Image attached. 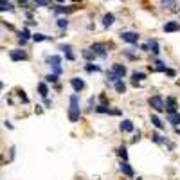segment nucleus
Wrapping results in <instances>:
<instances>
[{"label": "nucleus", "mask_w": 180, "mask_h": 180, "mask_svg": "<svg viewBox=\"0 0 180 180\" xmlns=\"http://www.w3.org/2000/svg\"><path fill=\"white\" fill-rule=\"evenodd\" d=\"M81 115V110H79V95L72 94L70 95V108H69V119L70 123H77Z\"/></svg>", "instance_id": "obj_1"}, {"label": "nucleus", "mask_w": 180, "mask_h": 180, "mask_svg": "<svg viewBox=\"0 0 180 180\" xmlns=\"http://www.w3.org/2000/svg\"><path fill=\"white\" fill-rule=\"evenodd\" d=\"M148 103L155 112H164V110H166V108H164V99H162V95H153V97H149Z\"/></svg>", "instance_id": "obj_2"}, {"label": "nucleus", "mask_w": 180, "mask_h": 180, "mask_svg": "<svg viewBox=\"0 0 180 180\" xmlns=\"http://www.w3.org/2000/svg\"><path fill=\"white\" fill-rule=\"evenodd\" d=\"M90 51H92L95 56H99L101 60H106V58H108V51H106V45H105V43H94Z\"/></svg>", "instance_id": "obj_3"}, {"label": "nucleus", "mask_w": 180, "mask_h": 180, "mask_svg": "<svg viewBox=\"0 0 180 180\" xmlns=\"http://www.w3.org/2000/svg\"><path fill=\"white\" fill-rule=\"evenodd\" d=\"M47 61L51 63V67H52V70H54V74H56V76L61 74V67H60V63H61V58H60V56H49V60H47Z\"/></svg>", "instance_id": "obj_4"}, {"label": "nucleus", "mask_w": 180, "mask_h": 180, "mask_svg": "<svg viewBox=\"0 0 180 180\" xmlns=\"http://www.w3.org/2000/svg\"><path fill=\"white\" fill-rule=\"evenodd\" d=\"M9 58L13 61H23V60H27L29 56L25 51H22V49H15V51H11L9 52Z\"/></svg>", "instance_id": "obj_5"}, {"label": "nucleus", "mask_w": 180, "mask_h": 180, "mask_svg": "<svg viewBox=\"0 0 180 180\" xmlns=\"http://www.w3.org/2000/svg\"><path fill=\"white\" fill-rule=\"evenodd\" d=\"M121 38H123V42H128V43H137L139 42V34L137 32H132V31L121 32Z\"/></svg>", "instance_id": "obj_6"}, {"label": "nucleus", "mask_w": 180, "mask_h": 180, "mask_svg": "<svg viewBox=\"0 0 180 180\" xmlns=\"http://www.w3.org/2000/svg\"><path fill=\"white\" fill-rule=\"evenodd\" d=\"M164 108L168 110V114H177V108H178V106H177V101H175L173 97H168L166 103H164Z\"/></svg>", "instance_id": "obj_7"}, {"label": "nucleus", "mask_w": 180, "mask_h": 180, "mask_svg": "<svg viewBox=\"0 0 180 180\" xmlns=\"http://www.w3.org/2000/svg\"><path fill=\"white\" fill-rule=\"evenodd\" d=\"M70 85H72V88H74L76 92H81V90L85 88V81H83L81 77H72V79H70Z\"/></svg>", "instance_id": "obj_8"}, {"label": "nucleus", "mask_w": 180, "mask_h": 180, "mask_svg": "<svg viewBox=\"0 0 180 180\" xmlns=\"http://www.w3.org/2000/svg\"><path fill=\"white\" fill-rule=\"evenodd\" d=\"M95 112L97 114H112V115H121V110H110L108 106L105 105H99L97 108H95Z\"/></svg>", "instance_id": "obj_9"}, {"label": "nucleus", "mask_w": 180, "mask_h": 180, "mask_svg": "<svg viewBox=\"0 0 180 180\" xmlns=\"http://www.w3.org/2000/svg\"><path fill=\"white\" fill-rule=\"evenodd\" d=\"M164 31H166V32H177V31H180V23H178V22H166Z\"/></svg>", "instance_id": "obj_10"}, {"label": "nucleus", "mask_w": 180, "mask_h": 180, "mask_svg": "<svg viewBox=\"0 0 180 180\" xmlns=\"http://www.w3.org/2000/svg\"><path fill=\"white\" fill-rule=\"evenodd\" d=\"M121 171H123V175H126V177H133V168L128 164L126 160H123V164H121Z\"/></svg>", "instance_id": "obj_11"}, {"label": "nucleus", "mask_w": 180, "mask_h": 180, "mask_svg": "<svg viewBox=\"0 0 180 180\" xmlns=\"http://www.w3.org/2000/svg\"><path fill=\"white\" fill-rule=\"evenodd\" d=\"M112 70H114L119 77H123V76L126 74V67H124V65H121V63H115L114 67H112Z\"/></svg>", "instance_id": "obj_12"}, {"label": "nucleus", "mask_w": 180, "mask_h": 180, "mask_svg": "<svg viewBox=\"0 0 180 180\" xmlns=\"http://www.w3.org/2000/svg\"><path fill=\"white\" fill-rule=\"evenodd\" d=\"M114 22H115V16H114L112 13H106L105 16H103V25H105V27H110V25H114Z\"/></svg>", "instance_id": "obj_13"}, {"label": "nucleus", "mask_w": 180, "mask_h": 180, "mask_svg": "<svg viewBox=\"0 0 180 180\" xmlns=\"http://www.w3.org/2000/svg\"><path fill=\"white\" fill-rule=\"evenodd\" d=\"M148 51H151L153 54H159L160 49H159V43H157V40H149L148 43Z\"/></svg>", "instance_id": "obj_14"}, {"label": "nucleus", "mask_w": 180, "mask_h": 180, "mask_svg": "<svg viewBox=\"0 0 180 180\" xmlns=\"http://www.w3.org/2000/svg\"><path fill=\"white\" fill-rule=\"evenodd\" d=\"M121 132H133V123L132 121H123L121 123Z\"/></svg>", "instance_id": "obj_15"}, {"label": "nucleus", "mask_w": 180, "mask_h": 180, "mask_svg": "<svg viewBox=\"0 0 180 180\" xmlns=\"http://www.w3.org/2000/svg\"><path fill=\"white\" fill-rule=\"evenodd\" d=\"M160 7H164V9H173V7H177V2H175V0H162Z\"/></svg>", "instance_id": "obj_16"}, {"label": "nucleus", "mask_w": 180, "mask_h": 180, "mask_svg": "<svg viewBox=\"0 0 180 180\" xmlns=\"http://www.w3.org/2000/svg\"><path fill=\"white\" fill-rule=\"evenodd\" d=\"M115 92H119V94H124V92H126V85H124L123 79L115 81Z\"/></svg>", "instance_id": "obj_17"}, {"label": "nucleus", "mask_w": 180, "mask_h": 180, "mask_svg": "<svg viewBox=\"0 0 180 180\" xmlns=\"http://www.w3.org/2000/svg\"><path fill=\"white\" fill-rule=\"evenodd\" d=\"M79 7L77 6H70V7H56V13H74V11H77Z\"/></svg>", "instance_id": "obj_18"}, {"label": "nucleus", "mask_w": 180, "mask_h": 180, "mask_svg": "<svg viewBox=\"0 0 180 180\" xmlns=\"http://www.w3.org/2000/svg\"><path fill=\"white\" fill-rule=\"evenodd\" d=\"M151 124H153L155 128H159V130H162V128H164V123H162V121H160L159 117L155 115V114L151 115Z\"/></svg>", "instance_id": "obj_19"}, {"label": "nucleus", "mask_w": 180, "mask_h": 180, "mask_svg": "<svg viewBox=\"0 0 180 180\" xmlns=\"http://www.w3.org/2000/svg\"><path fill=\"white\" fill-rule=\"evenodd\" d=\"M13 4H9L7 0H0V11H13Z\"/></svg>", "instance_id": "obj_20"}, {"label": "nucleus", "mask_w": 180, "mask_h": 180, "mask_svg": "<svg viewBox=\"0 0 180 180\" xmlns=\"http://www.w3.org/2000/svg\"><path fill=\"white\" fill-rule=\"evenodd\" d=\"M168 119H170L171 124H175V126H178V124H180V114H170Z\"/></svg>", "instance_id": "obj_21"}, {"label": "nucleus", "mask_w": 180, "mask_h": 180, "mask_svg": "<svg viewBox=\"0 0 180 180\" xmlns=\"http://www.w3.org/2000/svg\"><path fill=\"white\" fill-rule=\"evenodd\" d=\"M38 92H40V95H42V97H47V94H49V88H47V85H45V83H40V85H38Z\"/></svg>", "instance_id": "obj_22"}, {"label": "nucleus", "mask_w": 180, "mask_h": 180, "mask_svg": "<svg viewBox=\"0 0 180 180\" xmlns=\"http://www.w3.org/2000/svg\"><path fill=\"white\" fill-rule=\"evenodd\" d=\"M106 77H108L110 81H114V83H115V81H119V79H123V77H119V76L114 72V70H108V72H106Z\"/></svg>", "instance_id": "obj_23"}, {"label": "nucleus", "mask_w": 180, "mask_h": 180, "mask_svg": "<svg viewBox=\"0 0 180 180\" xmlns=\"http://www.w3.org/2000/svg\"><path fill=\"white\" fill-rule=\"evenodd\" d=\"M32 40H34V42H43V40H51V38L45 36V34H42V32H36V34H32Z\"/></svg>", "instance_id": "obj_24"}, {"label": "nucleus", "mask_w": 180, "mask_h": 180, "mask_svg": "<svg viewBox=\"0 0 180 180\" xmlns=\"http://www.w3.org/2000/svg\"><path fill=\"white\" fill-rule=\"evenodd\" d=\"M83 58H85L86 61H92V60H94V58H95V54L92 52L90 49H86V51H83Z\"/></svg>", "instance_id": "obj_25"}, {"label": "nucleus", "mask_w": 180, "mask_h": 180, "mask_svg": "<svg viewBox=\"0 0 180 180\" xmlns=\"http://www.w3.org/2000/svg\"><path fill=\"white\" fill-rule=\"evenodd\" d=\"M151 139H153V140H155L157 144H164V142H166V139L162 137L160 133H153V135H151Z\"/></svg>", "instance_id": "obj_26"}, {"label": "nucleus", "mask_w": 180, "mask_h": 180, "mask_svg": "<svg viewBox=\"0 0 180 180\" xmlns=\"http://www.w3.org/2000/svg\"><path fill=\"white\" fill-rule=\"evenodd\" d=\"M85 69H86V72H101V67H97V65H92V63H88Z\"/></svg>", "instance_id": "obj_27"}, {"label": "nucleus", "mask_w": 180, "mask_h": 180, "mask_svg": "<svg viewBox=\"0 0 180 180\" xmlns=\"http://www.w3.org/2000/svg\"><path fill=\"white\" fill-rule=\"evenodd\" d=\"M117 155H119L123 160H128V151H126V148H119V149H117Z\"/></svg>", "instance_id": "obj_28"}, {"label": "nucleus", "mask_w": 180, "mask_h": 180, "mask_svg": "<svg viewBox=\"0 0 180 180\" xmlns=\"http://www.w3.org/2000/svg\"><path fill=\"white\" fill-rule=\"evenodd\" d=\"M155 65H157V67H155V70H159V72H166V69H168L162 61H155Z\"/></svg>", "instance_id": "obj_29"}, {"label": "nucleus", "mask_w": 180, "mask_h": 180, "mask_svg": "<svg viewBox=\"0 0 180 180\" xmlns=\"http://www.w3.org/2000/svg\"><path fill=\"white\" fill-rule=\"evenodd\" d=\"M67 25H69L67 18H60V20H58V27H60V29H67Z\"/></svg>", "instance_id": "obj_30"}, {"label": "nucleus", "mask_w": 180, "mask_h": 180, "mask_svg": "<svg viewBox=\"0 0 180 180\" xmlns=\"http://www.w3.org/2000/svg\"><path fill=\"white\" fill-rule=\"evenodd\" d=\"M132 77H133V81H137V79H144V77H146V74H144V72H133V74H132Z\"/></svg>", "instance_id": "obj_31"}, {"label": "nucleus", "mask_w": 180, "mask_h": 180, "mask_svg": "<svg viewBox=\"0 0 180 180\" xmlns=\"http://www.w3.org/2000/svg\"><path fill=\"white\" fill-rule=\"evenodd\" d=\"M45 81H49V83H56V81H58V76H56V74L45 76Z\"/></svg>", "instance_id": "obj_32"}, {"label": "nucleus", "mask_w": 180, "mask_h": 180, "mask_svg": "<svg viewBox=\"0 0 180 180\" xmlns=\"http://www.w3.org/2000/svg\"><path fill=\"white\" fill-rule=\"evenodd\" d=\"M22 38H23V40H29V38H31V32H29L27 27H23V29H22Z\"/></svg>", "instance_id": "obj_33"}, {"label": "nucleus", "mask_w": 180, "mask_h": 180, "mask_svg": "<svg viewBox=\"0 0 180 180\" xmlns=\"http://www.w3.org/2000/svg\"><path fill=\"white\" fill-rule=\"evenodd\" d=\"M60 51H63L65 54H70L72 47H70V45H60Z\"/></svg>", "instance_id": "obj_34"}, {"label": "nucleus", "mask_w": 180, "mask_h": 180, "mask_svg": "<svg viewBox=\"0 0 180 180\" xmlns=\"http://www.w3.org/2000/svg\"><path fill=\"white\" fill-rule=\"evenodd\" d=\"M18 95H20V99L23 101V103H29V97L25 95V92H23V90H22V92H18Z\"/></svg>", "instance_id": "obj_35"}, {"label": "nucleus", "mask_w": 180, "mask_h": 180, "mask_svg": "<svg viewBox=\"0 0 180 180\" xmlns=\"http://www.w3.org/2000/svg\"><path fill=\"white\" fill-rule=\"evenodd\" d=\"M32 2H36L38 6H43V7H47V6H49V2H47V0H32Z\"/></svg>", "instance_id": "obj_36"}, {"label": "nucleus", "mask_w": 180, "mask_h": 180, "mask_svg": "<svg viewBox=\"0 0 180 180\" xmlns=\"http://www.w3.org/2000/svg\"><path fill=\"white\" fill-rule=\"evenodd\" d=\"M124 56H126V58H130V60H137V56H135V54H132L130 51H124Z\"/></svg>", "instance_id": "obj_37"}, {"label": "nucleus", "mask_w": 180, "mask_h": 180, "mask_svg": "<svg viewBox=\"0 0 180 180\" xmlns=\"http://www.w3.org/2000/svg\"><path fill=\"white\" fill-rule=\"evenodd\" d=\"M166 74H168V76H171V77H175V76H177V72H175L173 69H166Z\"/></svg>", "instance_id": "obj_38"}, {"label": "nucleus", "mask_w": 180, "mask_h": 180, "mask_svg": "<svg viewBox=\"0 0 180 180\" xmlns=\"http://www.w3.org/2000/svg\"><path fill=\"white\" fill-rule=\"evenodd\" d=\"M43 99H45V106H47V108H51V105H52V103H51V99H47V97H43Z\"/></svg>", "instance_id": "obj_39"}, {"label": "nucleus", "mask_w": 180, "mask_h": 180, "mask_svg": "<svg viewBox=\"0 0 180 180\" xmlns=\"http://www.w3.org/2000/svg\"><path fill=\"white\" fill-rule=\"evenodd\" d=\"M18 2H20V4H25V2H29V0H18Z\"/></svg>", "instance_id": "obj_40"}, {"label": "nucleus", "mask_w": 180, "mask_h": 180, "mask_svg": "<svg viewBox=\"0 0 180 180\" xmlns=\"http://www.w3.org/2000/svg\"><path fill=\"white\" fill-rule=\"evenodd\" d=\"M56 2H58V4H63L65 0H56Z\"/></svg>", "instance_id": "obj_41"}, {"label": "nucleus", "mask_w": 180, "mask_h": 180, "mask_svg": "<svg viewBox=\"0 0 180 180\" xmlns=\"http://www.w3.org/2000/svg\"><path fill=\"white\" fill-rule=\"evenodd\" d=\"M2 160H4V159H2V155H0V162H2Z\"/></svg>", "instance_id": "obj_42"}, {"label": "nucleus", "mask_w": 180, "mask_h": 180, "mask_svg": "<svg viewBox=\"0 0 180 180\" xmlns=\"http://www.w3.org/2000/svg\"><path fill=\"white\" fill-rule=\"evenodd\" d=\"M2 86H4V85H2V83H0V88H2Z\"/></svg>", "instance_id": "obj_43"}]
</instances>
